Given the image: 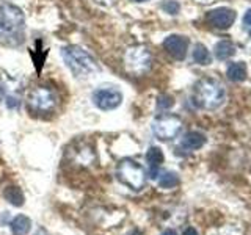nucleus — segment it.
<instances>
[{
    "label": "nucleus",
    "instance_id": "5",
    "mask_svg": "<svg viewBox=\"0 0 251 235\" xmlns=\"http://www.w3.org/2000/svg\"><path fill=\"white\" fill-rule=\"evenodd\" d=\"M28 108L35 113H49L58 105V96L52 88L47 86H38L31 90L27 99Z\"/></svg>",
    "mask_w": 251,
    "mask_h": 235
},
{
    "label": "nucleus",
    "instance_id": "25",
    "mask_svg": "<svg viewBox=\"0 0 251 235\" xmlns=\"http://www.w3.org/2000/svg\"><path fill=\"white\" fill-rule=\"evenodd\" d=\"M3 97H5V88H3V85H0V100Z\"/></svg>",
    "mask_w": 251,
    "mask_h": 235
},
{
    "label": "nucleus",
    "instance_id": "27",
    "mask_svg": "<svg viewBox=\"0 0 251 235\" xmlns=\"http://www.w3.org/2000/svg\"><path fill=\"white\" fill-rule=\"evenodd\" d=\"M130 235H143V234H141V232H140L138 229H135V231H133V232H132Z\"/></svg>",
    "mask_w": 251,
    "mask_h": 235
},
{
    "label": "nucleus",
    "instance_id": "18",
    "mask_svg": "<svg viewBox=\"0 0 251 235\" xmlns=\"http://www.w3.org/2000/svg\"><path fill=\"white\" fill-rule=\"evenodd\" d=\"M179 184V177L176 172H171V171H167V172H163V174L160 176L159 179V185L162 188H173V187H176Z\"/></svg>",
    "mask_w": 251,
    "mask_h": 235
},
{
    "label": "nucleus",
    "instance_id": "19",
    "mask_svg": "<svg viewBox=\"0 0 251 235\" xmlns=\"http://www.w3.org/2000/svg\"><path fill=\"white\" fill-rule=\"evenodd\" d=\"M162 10L167 14L175 16L180 11V5H179V2H176V0H165L162 3Z\"/></svg>",
    "mask_w": 251,
    "mask_h": 235
},
{
    "label": "nucleus",
    "instance_id": "6",
    "mask_svg": "<svg viewBox=\"0 0 251 235\" xmlns=\"http://www.w3.org/2000/svg\"><path fill=\"white\" fill-rule=\"evenodd\" d=\"M25 25V16L19 6L13 3H0V30L18 35Z\"/></svg>",
    "mask_w": 251,
    "mask_h": 235
},
{
    "label": "nucleus",
    "instance_id": "24",
    "mask_svg": "<svg viewBox=\"0 0 251 235\" xmlns=\"http://www.w3.org/2000/svg\"><path fill=\"white\" fill-rule=\"evenodd\" d=\"M184 235H198V232H196L193 227H188V229L184 231Z\"/></svg>",
    "mask_w": 251,
    "mask_h": 235
},
{
    "label": "nucleus",
    "instance_id": "3",
    "mask_svg": "<svg viewBox=\"0 0 251 235\" xmlns=\"http://www.w3.org/2000/svg\"><path fill=\"white\" fill-rule=\"evenodd\" d=\"M116 177L123 185L129 187L130 190H135V191L141 190V188L146 185L145 168L132 159H124L118 163Z\"/></svg>",
    "mask_w": 251,
    "mask_h": 235
},
{
    "label": "nucleus",
    "instance_id": "17",
    "mask_svg": "<svg viewBox=\"0 0 251 235\" xmlns=\"http://www.w3.org/2000/svg\"><path fill=\"white\" fill-rule=\"evenodd\" d=\"M193 61L196 65H201V66H207L209 63L212 61V57H210V52L209 49L204 44L198 43L195 46L193 49Z\"/></svg>",
    "mask_w": 251,
    "mask_h": 235
},
{
    "label": "nucleus",
    "instance_id": "7",
    "mask_svg": "<svg viewBox=\"0 0 251 235\" xmlns=\"http://www.w3.org/2000/svg\"><path fill=\"white\" fill-rule=\"evenodd\" d=\"M180 130H182V119L176 115H163L152 122V133L162 141L175 140Z\"/></svg>",
    "mask_w": 251,
    "mask_h": 235
},
{
    "label": "nucleus",
    "instance_id": "1",
    "mask_svg": "<svg viewBox=\"0 0 251 235\" xmlns=\"http://www.w3.org/2000/svg\"><path fill=\"white\" fill-rule=\"evenodd\" d=\"M226 99V91L223 85L215 78L204 77L193 86L192 100L193 104L202 110H215L223 105Z\"/></svg>",
    "mask_w": 251,
    "mask_h": 235
},
{
    "label": "nucleus",
    "instance_id": "15",
    "mask_svg": "<svg viewBox=\"0 0 251 235\" xmlns=\"http://www.w3.org/2000/svg\"><path fill=\"white\" fill-rule=\"evenodd\" d=\"M214 52H215V57L218 60L226 61V60H229L232 55L235 53V46L231 41H227V39H223V41H220L215 46V50Z\"/></svg>",
    "mask_w": 251,
    "mask_h": 235
},
{
    "label": "nucleus",
    "instance_id": "10",
    "mask_svg": "<svg viewBox=\"0 0 251 235\" xmlns=\"http://www.w3.org/2000/svg\"><path fill=\"white\" fill-rule=\"evenodd\" d=\"M163 49L167 50L175 60L182 61L187 57L188 39L185 36H180V35H170L168 38H165Z\"/></svg>",
    "mask_w": 251,
    "mask_h": 235
},
{
    "label": "nucleus",
    "instance_id": "2",
    "mask_svg": "<svg viewBox=\"0 0 251 235\" xmlns=\"http://www.w3.org/2000/svg\"><path fill=\"white\" fill-rule=\"evenodd\" d=\"M61 57L65 60L68 69L74 74L75 78H80V80H86L99 70L96 60L78 46L63 47Z\"/></svg>",
    "mask_w": 251,
    "mask_h": 235
},
{
    "label": "nucleus",
    "instance_id": "20",
    "mask_svg": "<svg viewBox=\"0 0 251 235\" xmlns=\"http://www.w3.org/2000/svg\"><path fill=\"white\" fill-rule=\"evenodd\" d=\"M173 105H175V100H173L171 96H168V94H162V96L157 97V108L159 110H170Z\"/></svg>",
    "mask_w": 251,
    "mask_h": 235
},
{
    "label": "nucleus",
    "instance_id": "14",
    "mask_svg": "<svg viewBox=\"0 0 251 235\" xmlns=\"http://www.w3.org/2000/svg\"><path fill=\"white\" fill-rule=\"evenodd\" d=\"M31 229V221L25 215H18L11 221L13 235H27Z\"/></svg>",
    "mask_w": 251,
    "mask_h": 235
},
{
    "label": "nucleus",
    "instance_id": "22",
    "mask_svg": "<svg viewBox=\"0 0 251 235\" xmlns=\"http://www.w3.org/2000/svg\"><path fill=\"white\" fill-rule=\"evenodd\" d=\"M18 105H19V100L16 99L14 96H8L6 97V107L8 108H16Z\"/></svg>",
    "mask_w": 251,
    "mask_h": 235
},
{
    "label": "nucleus",
    "instance_id": "21",
    "mask_svg": "<svg viewBox=\"0 0 251 235\" xmlns=\"http://www.w3.org/2000/svg\"><path fill=\"white\" fill-rule=\"evenodd\" d=\"M242 24H243V28H245L248 33L251 35V8H250V10H247V13L243 14Z\"/></svg>",
    "mask_w": 251,
    "mask_h": 235
},
{
    "label": "nucleus",
    "instance_id": "8",
    "mask_svg": "<svg viewBox=\"0 0 251 235\" xmlns=\"http://www.w3.org/2000/svg\"><path fill=\"white\" fill-rule=\"evenodd\" d=\"M93 102L98 108L108 112V110H115L121 105L123 94L115 86H100L99 90L93 93Z\"/></svg>",
    "mask_w": 251,
    "mask_h": 235
},
{
    "label": "nucleus",
    "instance_id": "13",
    "mask_svg": "<svg viewBox=\"0 0 251 235\" xmlns=\"http://www.w3.org/2000/svg\"><path fill=\"white\" fill-rule=\"evenodd\" d=\"M226 75L234 83H242L247 78V65L243 61H235L227 66Z\"/></svg>",
    "mask_w": 251,
    "mask_h": 235
},
{
    "label": "nucleus",
    "instance_id": "26",
    "mask_svg": "<svg viewBox=\"0 0 251 235\" xmlns=\"http://www.w3.org/2000/svg\"><path fill=\"white\" fill-rule=\"evenodd\" d=\"M162 235H177V234H176L175 231H173V229H167V231H165Z\"/></svg>",
    "mask_w": 251,
    "mask_h": 235
},
{
    "label": "nucleus",
    "instance_id": "12",
    "mask_svg": "<svg viewBox=\"0 0 251 235\" xmlns=\"http://www.w3.org/2000/svg\"><path fill=\"white\" fill-rule=\"evenodd\" d=\"M204 144H206V135L196 130L185 133L182 138V143H180V146L187 149V151H198Z\"/></svg>",
    "mask_w": 251,
    "mask_h": 235
},
{
    "label": "nucleus",
    "instance_id": "4",
    "mask_svg": "<svg viewBox=\"0 0 251 235\" xmlns=\"http://www.w3.org/2000/svg\"><path fill=\"white\" fill-rule=\"evenodd\" d=\"M152 65V55L145 46H133L124 55L126 70L132 75H143Z\"/></svg>",
    "mask_w": 251,
    "mask_h": 235
},
{
    "label": "nucleus",
    "instance_id": "29",
    "mask_svg": "<svg viewBox=\"0 0 251 235\" xmlns=\"http://www.w3.org/2000/svg\"><path fill=\"white\" fill-rule=\"evenodd\" d=\"M250 36H251V35H250Z\"/></svg>",
    "mask_w": 251,
    "mask_h": 235
},
{
    "label": "nucleus",
    "instance_id": "16",
    "mask_svg": "<svg viewBox=\"0 0 251 235\" xmlns=\"http://www.w3.org/2000/svg\"><path fill=\"white\" fill-rule=\"evenodd\" d=\"M3 196H5V199L10 204H13L14 207L24 206V193L19 187H14V185L6 187L3 191Z\"/></svg>",
    "mask_w": 251,
    "mask_h": 235
},
{
    "label": "nucleus",
    "instance_id": "28",
    "mask_svg": "<svg viewBox=\"0 0 251 235\" xmlns=\"http://www.w3.org/2000/svg\"><path fill=\"white\" fill-rule=\"evenodd\" d=\"M135 2H148V0H135Z\"/></svg>",
    "mask_w": 251,
    "mask_h": 235
},
{
    "label": "nucleus",
    "instance_id": "9",
    "mask_svg": "<svg viewBox=\"0 0 251 235\" xmlns=\"http://www.w3.org/2000/svg\"><path fill=\"white\" fill-rule=\"evenodd\" d=\"M235 18H237L235 11L226 6H218L215 10H210L206 16L210 25L218 30H227L235 22Z\"/></svg>",
    "mask_w": 251,
    "mask_h": 235
},
{
    "label": "nucleus",
    "instance_id": "11",
    "mask_svg": "<svg viewBox=\"0 0 251 235\" xmlns=\"http://www.w3.org/2000/svg\"><path fill=\"white\" fill-rule=\"evenodd\" d=\"M163 160H165V157H163V152H162L160 147L152 146V147L148 149L146 162L149 164V176H151V179H155L157 174H159V168L163 163Z\"/></svg>",
    "mask_w": 251,
    "mask_h": 235
},
{
    "label": "nucleus",
    "instance_id": "23",
    "mask_svg": "<svg viewBox=\"0 0 251 235\" xmlns=\"http://www.w3.org/2000/svg\"><path fill=\"white\" fill-rule=\"evenodd\" d=\"M94 2L100 6H112L115 3V0H94Z\"/></svg>",
    "mask_w": 251,
    "mask_h": 235
}]
</instances>
